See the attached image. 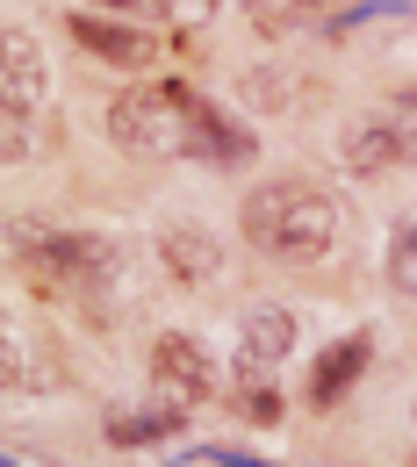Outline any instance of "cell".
<instances>
[{"instance_id":"6da1fadb","label":"cell","mask_w":417,"mask_h":467,"mask_svg":"<svg viewBox=\"0 0 417 467\" xmlns=\"http://www.w3.org/2000/svg\"><path fill=\"white\" fill-rule=\"evenodd\" d=\"M109 137L130 159H252V137L224 109L194 101L180 79H144L109 101Z\"/></svg>"},{"instance_id":"7a4b0ae2","label":"cell","mask_w":417,"mask_h":467,"mask_svg":"<svg viewBox=\"0 0 417 467\" xmlns=\"http://www.w3.org/2000/svg\"><path fill=\"white\" fill-rule=\"evenodd\" d=\"M238 231L252 237V252L281 259V266H331L346 252L353 216L339 209V194H324L317 180H266L252 187L238 209Z\"/></svg>"},{"instance_id":"3957f363","label":"cell","mask_w":417,"mask_h":467,"mask_svg":"<svg viewBox=\"0 0 417 467\" xmlns=\"http://www.w3.org/2000/svg\"><path fill=\"white\" fill-rule=\"evenodd\" d=\"M15 259L29 266V281L44 295H94L116 281V244L94 231H36V223H22Z\"/></svg>"},{"instance_id":"277c9868","label":"cell","mask_w":417,"mask_h":467,"mask_svg":"<svg viewBox=\"0 0 417 467\" xmlns=\"http://www.w3.org/2000/svg\"><path fill=\"white\" fill-rule=\"evenodd\" d=\"M36 116H44V58H36L29 29H7V58H0V151L7 159L29 151Z\"/></svg>"},{"instance_id":"5b68a950","label":"cell","mask_w":417,"mask_h":467,"mask_svg":"<svg viewBox=\"0 0 417 467\" xmlns=\"http://www.w3.org/2000/svg\"><path fill=\"white\" fill-rule=\"evenodd\" d=\"M151 389H159V403L194 410L209 389H216V367H209V352L194 346L187 331H166V338L151 346Z\"/></svg>"},{"instance_id":"8992f818","label":"cell","mask_w":417,"mask_h":467,"mask_svg":"<svg viewBox=\"0 0 417 467\" xmlns=\"http://www.w3.org/2000/svg\"><path fill=\"white\" fill-rule=\"evenodd\" d=\"M159 259H166V274H173L180 288H194V295H209L224 281V244H216V231H202V223L159 231Z\"/></svg>"},{"instance_id":"52a82bcc","label":"cell","mask_w":417,"mask_h":467,"mask_svg":"<svg viewBox=\"0 0 417 467\" xmlns=\"http://www.w3.org/2000/svg\"><path fill=\"white\" fill-rule=\"evenodd\" d=\"M339 159H346V173H360V180L396 173V166H403L396 116H389V109H367V116H353V122H346V137H339Z\"/></svg>"},{"instance_id":"ba28073f","label":"cell","mask_w":417,"mask_h":467,"mask_svg":"<svg viewBox=\"0 0 417 467\" xmlns=\"http://www.w3.org/2000/svg\"><path fill=\"white\" fill-rule=\"evenodd\" d=\"M72 44L94 51V58H109V65H122V72H137V65L159 58V44H151L144 29H130V22H101V15H72Z\"/></svg>"},{"instance_id":"9c48e42d","label":"cell","mask_w":417,"mask_h":467,"mask_svg":"<svg viewBox=\"0 0 417 467\" xmlns=\"http://www.w3.org/2000/svg\"><path fill=\"white\" fill-rule=\"evenodd\" d=\"M288 352H296V317H288L281 302H259V309L245 317V331H238V359L252 374H266V367H281Z\"/></svg>"},{"instance_id":"30bf717a","label":"cell","mask_w":417,"mask_h":467,"mask_svg":"<svg viewBox=\"0 0 417 467\" xmlns=\"http://www.w3.org/2000/svg\"><path fill=\"white\" fill-rule=\"evenodd\" d=\"M367 352H374L367 331H346L339 346L324 352V359H317V374H309V410H339V396L367 374Z\"/></svg>"},{"instance_id":"8fae6325","label":"cell","mask_w":417,"mask_h":467,"mask_svg":"<svg viewBox=\"0 0 417 467\" xmlns=\"http://www.w3.org/2000/svg\"><path fill=\"white\" fill-rule=\"evenodd\" d=\"M331 7H339V0H245L252 29H259L266 44H281V36H302V29L331 22Z\"/></svg>"},{"instance_id":"7c38bea8","label":"cell","mask_w":417,"mask_h":467,"mask_svg":"<svg viewBox=\"0 0 417 467\" xmlns=\"http://www.w3.org/2000/svg\"><path fill=\"white\" fill-rule=\"evenodd\" d=\"M180 417H187L180 403H159V410H144V417H109V439H116V446H144V439L180 431Z\"/></svg>"},{"instance_id":"4fadbf2b","label":"cell","mask_w":417,"mask_h":467,"mask_svg":"<svg viewBox=\"0 0 417 467\" xmlns=\"http://www.w3.org/2000/svg\"><path fill=\"white\" fill-rule=\"evenodd\" d=\"M389 288L417 295V216H403L396 237H389Z\"/></svg>"},{"instance_id":"5bb4252c","label":"cell","mask_w":417,"mask_h":467,"mask_svg":"<svg viewBox=\"0 0 417 467\" xmlns=\"http://www.w3.org/2000/svg\"><path fill=\"white\" fill-rule=\"evenodd\" d=\"M389 116H396V137H403V166H417V87H403L389 101Z\"/></svg>"},{"instance_id":"9a60e30c","label":"cell","mask_w":417,"mask_h":467,"mask_svg":"<svg viewBox=\"0 0 417 467\" xmlns=\"http://www.w3.org/2000/svg\"><path fill=\"white\" fill-rule=\"evenodd\" d=\"M245 417H252V424H281V403H274V396H266V389H245Z\"/></svg>"},{"instance_id":"2e32d148","label":"cell","mask_w":417,"mask_h":467,"mask_svg":"<svg viewBox=\"0 0 417 467\" xmlns=\"http://www.w3.org/2000/svg\"><path fill=\"white\" fill-rule=\"evenodd\" d=\"M180 7H187V15H194V7H209V0H180Z\"/></svg>"},{"instance_id":"e0dca14e","label":"cell","mask_w":417,"mask_h":467,"mask_svg":"<svg viewBox=\"0 0 417 467\" xmlns=\"http://www.w3.org/2000/svg\"><path fill=\"white\" fill-rule=\"evenodd\" d=\"M109 7H137V0H109Z\"/></svg>"}]
</instances>
